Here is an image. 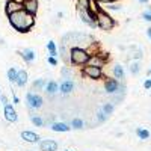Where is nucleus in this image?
<instances>
[{
    "label": "nucleus",
    "mask_w": 151,
    "mask_h": 151,
    "mask_svg": "<svg viewBox=\"0 0 151 151\" xmlns=\"http://www.w3.org/2000/svg\"><path fill=\"white\" fill-rule=\"evenodd\" d=\"M65 151H70V150H65Z\"/></svg>",
    "instance_id": "obj_37"
},
{
    "label": "nucleus",
    "mask_w": 151,
    "mask_h": 151,
    "mask_svg": "<svg viewBox=\"0 0 151 151\" xmlns=\"http://www.w3.org/2000/svg\"><path fill=\"white\" fill-rule=\"evenodd\" d=\"M47 50H48V53H50V56H58V50H56V44L53 42V41H48L47 42Z\"/></svg>",
    "instance_id": "obj_18"
},
{
    "label": "nucleus",
    "mask_w": 151,
    "mask_h": 151,
    "mask_svg": "<svg viewBox=\"0 0 151 151\" xmlns=\"http://www.w3.org/2000/svg\"><path fill=\"white\" fill-rule=\"evenodd\" d=\"M47 60H48V64H50V65H53V67H56V65H58V59H56L55 56H48V58H47Z\"/></svg>",
    "instance_id": "obj_28"
},
{
    "label": "nucleus",
    "mask_w": 151,
    "mask_h": 151,
    "mask_svg": "<svg viewBox=\"0 0 151 151\" xmlns=\"http://www.w3.org/2000/svg\"><path fill=\"white\" fill-rule=\"evenodd\" d=\"M89 52L82 47H73L70 50V62L73 65H86V62L89 60Z\"/></svg>",
    "instance_id": "obj_2"
},
{
    "label": "nucleus",
    "mask_w": 151,
    "mask_h": 151,
    "mask_svg": "<svg viewBox=\"0 0 151 151\" xmlns=\"http://www.w3.org/2000/svg\"><path fill=\"white\" fill-rule=\"evenodd\" d=\"M103 112L106 113V115H110V113L113 112V106H112V104H104V107H103Z\"/></svg>",
    "instance_id": "obj_27"
},
{
    "label": "nucleus",
    "mask_w": 151,
    "mask_h": 151,
    "mask_svg": "<svg viewBox=\"0 0 151 151\" xmlns=\"http://www.w3.org/2000/svg\"><path fill=\"white\" fill-rule=\"evenodd\" d=\"M32 122H33V125H36V127H42L44 125V121L40 116H32Z\"/></svg>",
    "instance_id": "obj_24"
},
{
    "label": "nucleus",
    "mask_w": 151,
    "mask_h": 151,
    "mask_svg": "<svg viewBox=\"0 0 151 151\" xmlns=\"http://www.w3.org/2000/svg\"><path fill=\"white\" fill-rule=\"evenodd\" d=\"M130 71H132L133 74H136L137 71H139V65H137V64H133V65L130 67Z\"/></svg>",
    "instance_id": "obj_29"
},
{
    "label": "nucleus",
    "mask_w": 151,
    "mask_h": 151,
    "mask_svg": "<svg viewBox=\"0 0 151 151\" xmlns=\"http://www.w3.org/2000/svg\"><path fill=\"white\" fill-rule=\"evenodd\" d=\"M73 89H74V82L70 80V79L64 80V82L60 83V86H59V91H60L62 94H70Z\"/></svg>",
    "instance_id": "obj_12"
},
{
    "label": "nucleus",
    "mask_w": 151,
    "mask_h": 151,
    "mask_svg": "<svg viewBox=\"0 0 151 151\" xmlns=\"http://www.w3.org/2000/svg\"><path fill=\"white\" fill-rule=\"evenodd\" d=\"M113 74H115L116 79H124V70L121 65H115L113 67Z\"/></svg>",
    "instance_id": "obj_21"
},
{
    "label": "nucleus",
    "mask_w": 151,
    "mask_h": 151,
    "mask_svg": "<svg viewBox=\"0 0 151 151\" xmlns=\"http://www.w3.org/2000/svg\"><path fill=\"white\" fill-rule=\"evenodd\" d=\"M144 86H145V89H150V88H151V79H147L145 83H144Z\"/></svg>",
    "instance_id": "obj_32"
},
{
    "label": "nucleus",
    "mask_w": 151,
    "mask_h": 151,
    "mask_svg": "<svg viewBox=\"0 0 151 151\" xmlns=\"http://www.w3.org/2000/svg\"><path fill=\"white\" fill-rule=\"evenodd\" d=\"M15 83L18 85V86H24L27 83V73H26V70H20L18 73H17V80H15Z\"/></svg>",
    "instance_id": "obj_14"
},
{
    "label": "nucleus",
    "mask_w": 151,
    "mask_h": 151,
    "mask_svg": "<svg viewBox=\"0 0 151 151\" xmlns=\"http://www.w3.org/2000/svg\"><path fill=\"white\" fill-rule=\"evenodd\" d=\"M71 125H73L76 130H82V129H83V121H82L80 118H74L73 122H71Z\"/></svg>",
    "instance_id": "obj_22"
},
{
    "label": "nucleus",
    "mask_w": 151,
    "mask_h": 151,
    "mask_svg": "<svg viewBox=\"0 0 151 151\" xmlns=\"http://www.w3.org/2000/svg\"><path fill=\"white\" fill-rule=\"evenodd\" d=\"M27 104L32 109H40L42 106V97L38 94H27Z\"/></svg>",
    "instance_id": "obj_6"
},
{
    "label": "nucleus",
    "mask_w": 151,
    "mask_h": 151,
    "mask_svg": "<svg viewBox=\"0 0 151 151\" xmlns=\"http://www.w3.org/2000/svg\"><path fill=\"white\" fill-rule=\"evenodd\" d=\"M83 74L86 76V77H89L92 80H98L103 77V71L100 67H94V65H86L83 67Z\"/></svg>",
    "instance_id": "obj_4"
},
{
    "label": "nucleus",
    "mask_w": 151,
    "mask_h": 151,
    "mask_svg": "<svg viewBox=\"0 0 151 151\" xmlns=\"http://www.w3.org/2000/svg\"><path fill=\"white\" fill-rule=\"evenodd\" d=\"M58 89H59V86H58L56 82H48L45 85V92L47 94H55V92H58Z\"/></svg>",
    "instance_id": "obj_17"
},
{
    "label": "nucleus",
    "mask_w": 151,
    "mask_h": 151,
    "mask_svg": "<svg viewBox=\"0 0 151 151\" xmlns=\"http://www.w3.org/2000/svg\"><path fill=\"white\" fill-rule=\"evenodd\" d=\"M141 3H147V2H150V0H139Z\"/></svg>",
    "instance_id": "obj_36"
},
{
    "label": "nucleus",
    "mask_w": 151,
    "mask_h": 151,
    "mask_svg": "<svg viewBox=\"0 0 151 151\" xmlns=\"http://www.w3.org/2000/svg\"><path fill=\"white\" fill-rule=\"evenodd\" d=\"M147 35L150 36V40H151V27H150V29H147Z\"/></svg>",
    "instance_id": "obj_35"
},
{
    "label": "nucleus",
    "mask_w": 151,
    "mask_h": 151,
    "mask_svg": "<svg viewBox=\"0 0 151 151\" xmlns=\"http://www.w3.org/2000/svg\"><path fill=\"white\" fill-rule=\"evenodd\" d=\"M98 121H106V113L104 112H98Z\"/></svg>",
    "instance_id": "obj_30"
},
{
    "label": "nucleus",
    "mask_w": 151,
    "mask_h": 151,
    "mask_svg": "<svg viewBox=\"0 0 151 151\" xmlns=\"http://www.w3.org/2000/svg\"><path fill=\"white\" fill-rule=\"evenodd\" d=\"M20 55H21V58L26 60V62H32L33 59H35V52L32 48H26V50H23V52H20Z\"/></svg>",
    "instance_id": "obj_16"
},
{
    "label": "nucleus",
    "mask_w": 151,
    "mask_h": 151,
    "mask_svg": "<svg viewBox=\"0 0 151 151\" xmlns=\"http://www.w3.org/2000/svg\"><path fill=\"white\" fill-rule=\"evenodd\" d=\"M8 18H9L11 26L20 33H27L35 26V15L29 14V12L24 11V9L17 11V12H14V14L8 15Z\"/></svg>",
    "instance_id": "obj_1"
},
{
    "label": "nucleus",
    "mask_w": 151,
    "mask_h": 151,
    "mask_svg": "<svg viewBox=\"0 0 151 151\" xmlns=\"http://www.w3.org/2000/svg\"><path fill=\"white\" fill-rule=\"evenodd\" d=\"M77 9L79 11H88L89 9V0H77Z\"/></svg>",
    "instance_id": "obj_19"
},
{
    "label": "nucleus",
    "mask_w": 151,
    "mask_h": 151,
    "mask_svg": "<svg viewBox=\"0 0 151 151\" xmlns=\"http://www.w3.org/2000/svg\"><path fill=\"white\" fill-rule=\"evenodd\" d=\"M50 129H52L53 132H70L71 130V127H68L65 122H53Z\"/></svg>",
    "instance_id": "obj_15"
},
{
    "label": "nucleus",
    "mask_w": 151,
    "mask_h": 151,
    "mask_svg": "<svg viewBox=\"0 0 151 151\" xmlns=\"http://www.w3.org/2000/svg\"><path fill=\"white\" fill-rule=\"evenodd\" d=\"M17 70L15 68H9L8 70V79H9V82L11 83H15V80H17Z\"/></svg>",
    "instance_id": "obj_20"
},
{
    "label": "nucleus",
    "mask_w": 151,
    "mask_h": 151,
    "mask_svg": "<svg viewBox=\"0 0 151 151\" xmlns=\"http://www.w3.org/2000/svg\"><path fill=\"white\" fill-rule=\"evenodd\" d=\"M44 85H45V82H44L42 79H38V80L33 82V89H41Z\"/></svg>",
    "instance_id": "obj_26"
},
{
    "label": "nucleus",
    "mask_w": 151,
    "mask_h": 151,
    "mask_svg": "<svg viewBox=\"0 0 151 151\" xmlns=\"http://www.w3.org/2000/svg\"><path fill=\"white\" fill-rule=\"evenodd\" d=\"M95 21H97V26L103 30H112L115 27V20H113L106 11L103 9H98L97 14H95Z\"/></svg>",
    "instance_id": "obj_3"
},
{
    "label": "nucleus",
    "mask_w": 151,
    "mask_h": 151,
    "mask_svg": "<svg viewBox=\"0 0 151 151\" xmlns=\"http://www.w3.org/2000/svg\"><path fill=\"white\" fill-rule=\"evenodd\" d=\"M136 133H137V136H139L141 139H148V137H150V132L145 130V129H137Z\"/></svg>",
    "instance_id": "obj_23"
},
{
    "label": "nucleus",
    "mask_w": 151,
    "mask_h": 151,
    "mask_svg": "<svg viewBox=\"0 0 151 151\" xmlns=\"http://www.w3.org/2000/svg\"><path fill=\"white\" fill-rule=\"evenodd\" d=\"M40 148L41 151H56L58 150V144L53 141V139H45L40 144Z\"/></svg>",
    "instance_id": "obj_11"
},
{
    "label": "nucleus",
    "mask_w": 151,
    "mask_h": 151,
    "mask_svg": "<svg viewBox=\"0 0 151 151\" xmlns=\"http://www.w3.org/2000/svg\"><path fill=\"white\" fill-rule=\"evenodd\" d=\"M97 3H112V2H115V0H95Z\"/></svg>",
    "instance_id": "obj_33"
},
{
    "label": "nucleus",
    "mask_w": 151,
    "mask_h": 151,
    "mask_svg": "<svg viewBox=\"0 0 151 151\" xmlns=\"http://www.w3.org/2000/svg\"><path fill=\"white\" fill-rule=\"evenodd\" d=\"M0 101H2V104H3V106L9 104V103H8V98H6L5 95H0Z\"/></svg>",
    "instance_id": "obj_31"
},
{
    "label": "nucleus",
    "mask_w": 151,
    "mask_h": 151,
    "mask_svg": "<svg viewBox=\"0 0 151 151\" xmlns=\"http://www.w3.org/2000/svg\"><path fill=\"white\" fill-rule=\"evenodd\" d=\"M21 139H24L29 144H36L38 141H40V136H38L36 133H33V132L26 130V132H21Z\"/></svg>",
    "instance_id": "obj_10"
},
{
    "label": "nucleus",
    "mask_w": 151,
    "mask_h": 151,
    "mask_svg": "<svg viewBox=\"0 0 151 151\" xmlns=\"http://www.w3.org/2000/svg\"><path fill=\"white\" fill-rule=\"evenodd\" d=\"M18 101H20V100H18V97H17V95H14V104H17Z\"/></svg>",
    "instance_id": "obj_34"
},
{
    "label": "nucleus",
    "mask_w": 151,
    "mask_h": 151,
    "mask_svg": "<svg viewBox=\"0 0 151 151\" xmlns=\"http://www.w3.org/2000/svg\"><path fill=\"white\" fill-rule=\"evenodd\" d=\"M142 18L145 21H151V6H148L145 11H144V14H142Z\"/></svg>",
    "instance_id": "obj_25"
},
{
    "label": "nucleus",
    "mask_w": 151,
    "mask_h": 151,
    "mask_svg": "<svg viewBox=\"0 0 151 151\" xmlns=\"http://www.w3.org/2000/svg\"><path fill=\"white\" fill-rule=\"evenodd\" d=\"M21 9H23V3H18L15 0H6V3H5L6 15H11V14H14L17 11H21Z\"/></svg>",
    "instance_id": "obj_5"
},
{
    "label": "nucleus",
    "mask_w": 151,
    "mask_h": 151,
    "mask_svg": "<svg viewBox=\"0 0 151 151\" xmlns=\"http://www.w3.org/2000/svg\"><path fill=\"white\" fill-rule=\"evenodd\" d=\"M3 115H5L6 121H9V122H15L18 119V115H17V112H15V109H14V106H12V104H6L5 106Z\"/></svg>",
    "instance_id": "obj_8"
},
{
    "label": "nucleus",
    "mask_w": 151,
    "mask_h": 151,
    "mask_svg": "<svg viewBox=\"0 0 151 151\" xmlns=\"http://www.w3.org/2000/svg\"><path fill=\"white\" fill-rule=\"evenodd\" d=\"M106 64V56L103 58V55H91L89 56V60L86 62V65H94V67H100L101 68L103 65Z\"/></svg>",
    "instance_id": "obj_7"
},
{
    "label": "nucleus",
    "mask_w": 151,
    "mask_h": 151,
    "mask_svg": "<svg viewBox=\"0 0 151 151\" xmlns=\"http://www.w3.org/2000/svg\"><path fill=\"white\" fill-rule=\"evenodd\" d=\"M118 82L115 80V79H109V80H106V83H104V88H106V92H109V94H113V92H116L118 91Z\"/></svg>",
    "instance_id": "obj_13"
},
{
    "label": "nucleus",
    "mask_w": 151,
    "mask_h": 151,
    "mask_svg": "<svg viewBox=\"0 0 151 151\" xmlns=\"http://www.w3.org/2000/svg\"><path fill=\"white\" fill-rule=\"evenodd\" d=\"M38 6H40V2L38 0H23V9L27 11L29 14H36L38 12Z\"/></svg>",
    "instance_id": "obj_9"
}]
</instances>
